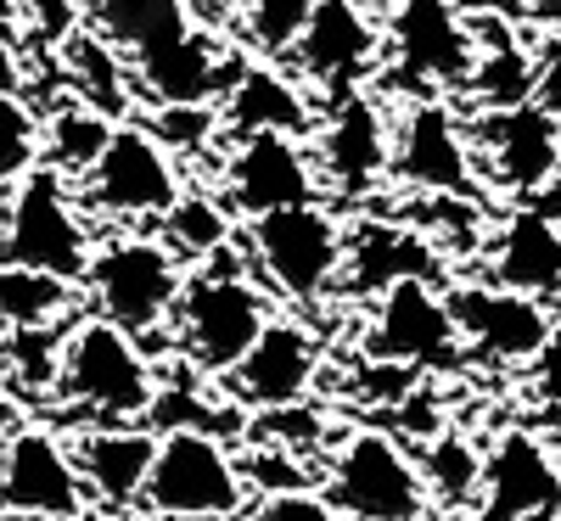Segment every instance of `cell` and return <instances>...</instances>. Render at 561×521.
<instances>
[{
  "label": "cell",
  "mask_w": 561,
  "mask_h": 521,
  "mask_svg": "<svg viewBox=\"0 0 561 521\" xmlns=\"http://www.w3.org/2000/svg\"><path fill=\"white\" fill-rule=\"evenodd\" d=\"M270 320H275V298L253 280L248 258L237 247H225L203 269L185 275L169 331L185 370L203 375V382H225Z\"/></svg>",
  "instance_id": "1"
},
{
  "label": "cell",
  "mask_w": 561,
  "mask_h": 521,
  "mask_svg": "<svg viewBox=\"0 0 561 521\" xmlns=\"http://www.w3.org/2000/svg\"><path fill=\"white\" fill-rule=\"evenodd\" d=\"M158 393V364L118 325L79 314L62 331V364H57V404L84 426H135L147 420Z\"/></svg>",
  "instance_id": "2"
},
{
  "label": "cell",
  "mask_w": 561,
  "mask_h": 521,
  "mask_svg": "<svg viewBox=\"0 0 561 521\" xmlns=\"http://www.w3.org/2000/svg\"><path fill=\"white\" fill-rule=\"evenodd\" d=\"M248 242V269L264 292H280L287 303H325L343 280V253H348V230L325 202L304 208H280L264 219H248L242 230Z\"/></svg>",
  "instance_id": "3"
},
{
  "label": "cell",
  "mask_w": 561,
  "mask_h": 521,
  "mask_svg": "<svg viewBox=\"0 0 561 521\" xmlns=\"http://www.w3.org/2000/svg\"><path fill=\"white\" fill-rule=\"evenodd\" d=\"M180 287H185V264L147 230H124L113 242H102L90 253V269H84L90 314L118 325L140 348L169 331Z\"/></svg>",
  "instance_id": "4"
},
{
  "label": "cell",
  "mask_w": 561,
  "mask_h": 521,
  "mask_svg": "<svg viewBox=\"0 0 561 521\" xmlns=\"http://www.w3.org/2000/svg\"><path fill=\"white\" fill-rule=\"evenodd\" d=\"M140 510L152 521H230L248 510L242 454L208 432H163Z\"/></svg>",
  "instance_id": "5"
},
{
  "label": "cell",
  "mask_w": 561,
  "mask_h": 521,
  "mask_svg": "<svg viewBox=\"0 0 561 521\" xmlns=\"http://www.w3.org/2000/svg\"><path fill=\"white\" fill-rule=\"evenodd\" d=\"M325 505L343 521H427L433 510L415 454L377 426H359V432H343L332 443V454H325Z\"/></svg>",
  "instance_id": "6"
},
{
  "label": "cell",
  "mask_w": 561,
  "mask_h": 521,
  "mask_svg": "<svg viewBox=\"0 0 561 521\" xmlns=\"http://www.w3.org/2000/svg\"><path fill=\"white\" fill-rule=\"evenodd\" d=\"M90 253H96V242H90V224H84L73 185L57 180L51 169H28L7 197L0 264L39 269V275H57L68 287H79L90 269Z\"/></svg>",
  "instance_id": "7"
},
{
  "label": "cell",
  "mask_w": 561,
  "mask_h": 521,
  "mask_svg": "<svg viewBox=\"0 0 561 521\" xmlns=\"http://www.w3.org/2000/svg\"><path fill=\"white\" fill-rule=\"evenodd\" d=\"M185 192L180 163L147 124H113L102 158L79 180V208L113 224H158Z\"/></svg>",
  "instance_id": "8"
},
{
  "label": "cell",
  "mask_w": 561,
  "mask_h": 521,
  "mask_svg": "<svg viewBox=\"0 0 561 521\" xmlns=\"http://www.w3.org/2000/svg\"><path fill=\"white\" fill-rule=\"evenodd\" d=\"M382 51L427 96L466 90L478 68V23L460 12V0H393L382 23Z\"/></svg>",
  "instance_id": "9"
},
{
  "label": "cell",
  "mask_w": 561,
  "mask_h": 521,
  "mask_svg": "<svg viewBox=\"0 0 561 521\" xmlns=\"http://www.w3.org/2000/svg\"><path fill=\"white\" fill-rule=\"evenodd\" d=\"M90 499L73 449L57 426L23 420L0 443V516L7 521H84Z\"/></svg>",
  "instance_id": "10"
},
{
  "label": "cell",
  "mask_w": 561,
  "mask_h": 521,
  "mask_svg": "<svg viewBox=\"0 0 561 521\" xmlns=\"http://www.w3.org/2000/svg\"><path fill=\"white\" fill-rule=\"evenodd\" d=\"M388 174L421 197H472L478 192V158L472 135L460 129L455 107L438 96H415L393 118V158Z\"/></svg>",
  "instance_id": "11"
},
{
  "label": "cell",
  "mask_w": 561,
  "mask_h": 521,
  "mask_svg": "<svg viewBox=\"0 0 561 521\" xmlns=\"http://www.w3.org/2000/svg\"><path fill=\"white\" fill-rule=\"evenodd\" d=\"M309 158H314L320 192H332L337 202H365L388 180V158H393V118L382 96H370V90L337 96L320 124V147Z\"/></svg>",
  "instance_id": "12"
},
{
  "label": "cell",
  "mask_w": 561,
  "mask_h": 521,
  "mask_svg": "<svg viewBox=\"0 0 561 521\" xmlns=\"http://www.w3.org/2000/svg\"><path fill=\"white\" fill-rule=\"evenodd\" d=\"M365 359L399 364V370H444L460 359L455 320L444 309L438 280H399V287L377 292L365 325Z\"/></svg>",
  "instance_id": "13"
},
{
  "label": "cell",
  "mask_w": 561,
  "mask_h": 521,
  "mask_svg": "<svg viewBox=\"0 0 561 521\" xmlns=\"http://www.w3.org/2000/svg\"><path fill=\"white\" fill-rule=\"evenodd\" d=\"M287 62L304 73V84L325 90L332 102L354 96L382 62V23L370 18L365 0H314Z\"/></svg>",
  "instance_id": "14"
},
{
  "label": "cell",
  "mask_w": 561,
  "mask_h": 521,
  "mask_svg": "<svg viewBox=\"0 0 561 521\" xmlns=\"http://www.w3.org/2000/svg\"><path fill=\"white\" fill-rule=\"evenodd\" d=\"M320 337L304 325V320H270L259 331V343L242 354V364L225 375V398L237 404L242 415H270V409H293V404H309L314 382H320Z\"/></svg>",
  "instance_id": "15"
},
{
  "label": "cell",
  "mask_w": 561,
  "mask_h": 521,
  "mask_svg": "<svg viewBox=\"0 0 561 521\" xmlns=\"http://www.w3.org/2000/svg\"><path fill=\"white\" fill-rule=\"evenodd\" d=\"M237 219H264L280 208L320 202L314 158L298 135H242L225 158V197Z\"/></svg>",
  "instance_id": "16"
},
{
  "label": "cell",
  "mask_w": 561,
  "mask_h": 521,
  "mask_svg": "<svg viewBox=\"0 0 561 521\" xmlns=\"http://www.w3.org/2000/svg\"><path fill=\"white\" fill-rule=\"evenodd\" d=\"M444 309L455 320L460 348L478 354L483 364H534V354L545 348L550 325H556L545 314V303L500 292L489 280H478V287H449Z\"/></svg>",
  "instance_id": "17"
},
{
  "label": "cell",
  "mask_w": 561,
  "mask_h": 521,
  "mask_svg": "<svg viewBox=\"0 0 561 521\" xmlns=\"http://www.w3.org/2000/svg\"><path fill=\"white\" fill-rule=\"evenodd\" d=\"M472 158L489 163V180L505 185V192H545L561 169V124L523 102V107H500L478 118V140H472Z\"/></svg>",
  "instance_id": "18"
},
{
  "label": "cell",
  "mask_w": 561,
  "mask_h": 521,
  "mask_svg": "<svg viewBox=\"0 0 561 521\" xmlns=\"http://www.w3.org/2000/svg\"><path fill=\"white\" fill-rule=\"evenodd\" d=\"M489 287L534 303L561 298V219L545 208H511L489 242Z\"/></svg>",
  "instance_id": "19"
},
{
  "label": "cell",
  "mask_w": 561,
  "mask_h": 521,
  "mask_svg": "<svg viewBox=\"0 0 561 521\" xmlns=\"http://www.w3.org/2000/svg\"><path fill=\"white\" fill-rule=\"evenodd\" d=\"M483 521H523L539 510H561V465L534 432H505L494 454H483Z\"/></svg>",
  "instance_id": "20"
},
{
  "label": "cell",
  "mask_w": 561,
  "mask_h": 521,
  "mask_svg": "<svg viewBox=\"0 0 561 521\" xmlns=\"http://www.w3.org/2000/svg\"><path fill=\"white\" fill-rule=\"evenodd\" d=\"M68 449H73L90 505H102V510L140 505V488H147V471L158 454V432H147L140 420L135 426H84Z\"/></svg>",
  "instance_id": "21"
},
{
  "label": "cell",
  "mask_w": 561,
  "mask_h": 521,
  "mask_svg": "<svg viewBox=\"0 0 561 521\" xmlns=\"http://www.w3.org/2000/svg\"><path fill=\"white\" fill-rule=\"evenodd\" d=\"M219 129L230 135H309L314 129V107L298 90L293 73H280L275 62H242L230 90L219 96Z\"/></svg>",
  "instance_id": "22"
},
{
  "label": "cell",
  "mask_w": 561,
  "mask_h": 521,
  "mask_svg": "<svg viewBox=\"0 0 561 521\" xmlns=\"http://www.w3.org/2000/svg\"><path fill=\"white\" fill-rule=\"evenodd\" d=\"M399 280H438V242L399 224H359L348 235L337 292H388Z\"/></svg>",
  "instance_id": "23"
},
{
  "label": "cell",
  "mask_w": 561,
  "mask_h": 521,
  "mask_svg": "<svg viewBox=\"0 0 561 521\" xmlns=\"http://www.w3.org/2000/svg\"><path fill=\"white\" fill-rule=\"evenodd\" d=\"M90 34L113 45L129 68L174 51L180 39L197 34L192 0H90Z\"/></svg>",
  "instance_id": "24"
},
{
  "label": "cell",
  "mask_w": 561,
  "mask_h": 521,
  "mask_svg": "<svg viewBox=\"0 0 561 521\" xmlns=\"http://www.w3.org/2000/svg\"><path fill=\"white\" fill-rule=\"evenodd\" d=\"M107 135H113V118L62 96L57 107L39 113V169H51L57 180H84L90 163L102 158Z\"/></svg>",
  "instance_id": "25"
},
{
  "label": "cell",
  "mask_w": 561,
  "mask_h": 521,
  "mask_svg": "<svg viewBox=\"0 0 561 521\" xmlns=\"http://www.w3.org/2000/svg\"><path fill=\"white\" fill-rule=\"evenodd\" d=\"M79 314L68 280L0 264V331H62Z\"/></svg>",
  "instance_id": "26"
},
{
  "label": "cell",
  "mask_w": 561,
  "mask_h": 521,
  "mask_svg": "<svg viewBox=\"0 0 561 521\" xmlns=\"http://www.w3.org/2000/svg\"><path fill=\"white\" fill-rule=\"evenodd\" d=\"M158 242L180 264H208L214 253H225L237 242V213L208 192H180V202L158 219Z\"/></svg>",
  "instance_id": "27"
},
{
  "label": "cell",
  "mask_w": 561,
  "mask_h": 521,
  "mask_svg": "<svg viewBox=\"0 0 561 521\" xmlns=\"http://www.w3.org/2000/svg\"><path fill=\"white\" fill-rule=\"evenodd\" d=\"M62 73H68V96L96 107L102 118L124 113V96H129V62H118L113 45H102L90 28H79L68 45H62Z\"/></svg>",
  "instance_id": "28"
},
{
  "label": "cell",
  "mask_w": 561,
  "mask_h": 521,
  "mask_svg": "<svg viewBox=\"0 0 561 521\" xmlns=\"http://www.w3.org/2000/svg\"><path fill=\"white\" fill-rule=\"evenodd\" d=\"M62 331H68V325H62ZM62 331H0V382L12 387L18 404L57 393Z\"/></svg>",
  "instance_id": "29"
},
{
  "label": "cell",
  "mask_w": 561,
  "mask_h": 521,
  "mask_svg": "<svg viewBox=\"0 0 561 521\" xmlns=\"http://www.w3.org/2000/svg\"><path fill=\"white\" fill-rule=\"evenodd\" d=\"M421 465V483H427V499L433 505H472L478 488H483V454L466 443L460 432H444L433 438V449L415 460Z\"/></svg>",
  "instance_id": "30"
},
{
  "label": "cell",
  "mask_w": 561,
  "mask_h": 521,
  "mask_svg": "<svg viewBox=\"0 0 561 521\" xmlns=\"http://www.w3.org/2000/svg\"><path fill=\"white\" fill-rule=\"evenodd\" d=\"M309 7L314 0H248L242 7V28H248V45L259 57L280 62V57H293V45L309 23Z\"/></svg>",
  "instance_id": "31"
},
{
  "label": "cell",
  "mask_w": 561,
  "mask_h": 521,
  "mask_svg": "<svg viewBox=\"0 0 561 521\" xmlns=\"http://www.w3.org/2000/svg\"><path fill=\"white\" fill-rule=\"evenodd\" d=\"M39 169V113L23 96H0V185H12Z\"/></svg>",
  "instance_id": "32"
},
{
  "label": "cell",
  "mask_w": 561,
  "mask_h": 521,
  "mask_svg": "<svg viewBox=\"0 0 561 521\" xmlns=\"http://www.w3.org/2000/svg\"><path fill=\"white\" fill-rule=\"evenodd\" d=\"M18 7V28L39 51H62L79 34V0H12Z\"/></svg>",
  "instance_id": "33"
},
{
  "label": "cell",
  "mask_w": 561,
  "mask_h": 521,
  "mask_svg": "<svg viewBox=\"0 0 561 521\" xmlns=\"http://www.w3.org/2000/svg\"><path fill=\"white\" fill-rule=\"evenodd\" d=\"M253 521H343L332 505H325V494L314 488H298V494H264Z\"/></svg>",
  "instance_id": "34"
},
{
  "label": "cell",
  "mask_w": 561,
  "mask_h": 521,
  "mask_svg": "<svg viewBox=\"0 0 561 521\" xmlns=\"http://www.w3.org/2000/svg\"><path fill=\"white\" fill-rule=\"evenodd\" d=\"M528 387H534L550 409H561V320L550 325L545 348H539V354H534V364H528Z\"/></svg>",
  "instance_id": "35"
},
{
  "label": "cell",
  "mask_w": 561,
  "mask_h": 521,
  "mask_svg": "<svg viewBox=\"0 0 561 521\" xmlns=\"http://www.w3.org/2000/svg\"><path fill=\"white\" fill-rule=\"evenodd\" d=\"M534 107H545L561 124V34L534 57Z\"/></svg>",
  "instance_id": "36"
},
{
  "label": "cell",
  "mask_w": 561,
  "mask_h": 521,
  "mask_svg": "<svg viewBox=\"0 0 561 521\" xmlns=\"http://www.w3.org/2000/svg\"><path fill=\"white\" fill-rule=\"evenodd\" d=\"M23 84H28V68L18 51H0V96H23Z\"/></svg>",
  "instance_id": "37"
},
{
  "label": "cell",
  "mask_w": 561,
  "mask_h": 521,
  "mask_svg": "<svg viewBox=\"0 0 561 521\" xmlns=\"http://www.w3.org/2000/svg\"><path fill=\"white\" fill-rule=\"evenodd\" d=\"M18 426H23V404L12 398V387H7V382H0V443H7V438L18 432Z\"/></svg>",
  "instance_id": "38"
},
{
  "label": "cell",
  "mask_w": 561,
  "mask_h": 521,
  "mask_svg": "<svg viewBox=\"0 0 561 521\" xmlns=\"http://www.w3.org/2000/svg\"><path fill=\"white\" fill-rule=\"evenodd\" d=\"M18 39H23V28H18V7H12V0H0V51H18Z\"/></svg>",
  "instance_id": "39"
},
{
  "label": "cell",
  "mask_w": 561,
  "mask_h": 521,
  "mask_svg": "<svg viewBox=\"0 0 561 521\" xmlns=\"http://www.w3.org/2000/svg\"><path fill=\"white\" fill-rule=\"evenodd\" d=\"M523 521H561V510H539V516H523Z\"/></svg>",
  "instance_id": "40"
}]
</instances>
